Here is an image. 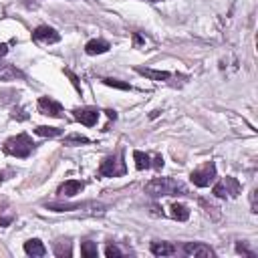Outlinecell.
<instances>
[{"label":"cell","mask_w":258,"mask_h":258,"mask_svg":"<svg viewBox=\"0 0 258 258\" xmlns=\"http://www.w3.org/2000/svg\"><path fill=\"white\" fill-rule=\"evenodd\" d=\"M145 194H149L151 198H163V196H189L187 187L173 179V177H153L147 185H145Z\"/></svg>","instance_id":"cell-1"},{"label":"cell","mask_w":258,"mask_h":258,"mask_svg":"<svg viewBox=\"0 0 258 258\" xmlns=\"http://www.w3.org/2000/svg\"><path fill=\"white\" fill-rule=\"evenodd\" d=\"M32 149H34V143L26 133H18L4 141V153L14 155V157H28Z\"/></svg>","instance_id":"cell-2"},{"label":"cell","mask_w":258,"mask_h":258,"mask_svg":"<svg viewBox=\"0 0 258 258\" xmlns=\"http://www.w3.org/2000/svg\"><path fill=\"white\" fill-rule=\"evenodd\" d=\"M127 171L125 167V161H123V151L119 149L115 155H109L101 161L99 165V175L103 177H117V175H123Z\"/></svg>","instance_id":"cell-3"},{"label":"cell","mask_w":258,"mask_h":258,"mask_svg":"<svg viewBox=\"0 0 258 258\" xmlns=\"http://www.w3.org/2000/svg\"><path fill=\"white\" fill-rule=\"evenodd\" d=\"M189 179H191V183L198 185V187H208V185L214 183V179H216V163H214V161H208V163H204L202 167L194 169L191 175H189Z\"/></svg>","instance_id":"cell-4"},{"label":"cell","mask_w":258,"mask_h":258,"mask_svg":"<svg viewBox=\"0 0 258 258\" xmlns=\"http://www.w3.org/2000/svg\"><path fill=\"white\" fill-rule=\"evenodd\" d=\"M240 194V183L236 177H224L214 185V196L216 198H236Z\"/></svg>","instance_id":"cell-5"},{"label":"cell","mask_w":258,"mask_h":258,"mask_svg":"<svg viewBox=\"0 0 258 258\" xmlns=\"http://www.w3.org/2000/svg\"><path fill=\"white\" fill-rule=\"evenodd\" d=\"M36 107H38V111H40L42 115L56 117V119L62 117V107H60V103L54 101V99H50V97H40L38 103H36Z\"/></svg>","instance_id":"cell-6"},{"label":"cell","mask_w":258,"mask_h":258,"mask_svg":"<svg viewBox=\"0 0 258 258\" xmlns=\"http://www.w3.org/2000/svg\"><path fill=\"white\" fill-rule=\"evenodd\" d=\"M32 38L36 42H42V44H54L60 40V34L52 28V26H38L34 32H32Z\"/></svg>","instance_id":"cell-7"},{"label":"cell","mask_w":258,"mask_h":258,"mask_svg":"<svg viewBox=\"0 0 258 258\" xmlns=\"http://www.w3.org/2000/svg\"><path fill=\"white\" fill-rule=\"evenodd\" d=\"M73 115H75V119H77L79 123H83V125H87V127H93V125L97 123V119H99V111L93 109V107H81V109H75Z\"/></svg>","instance_id":"cell-8"},{"label":"cell","mask_w":258,"mask_h":258,"mask_svg":"<svg viewBox=\"0 0 258 258\" xmlns=\"http://www.w3.org/2000/svg\"><path fill=\"white\" fill-rule=\"evenodd\" d=\"M183 254L185 256H202V258H208V256H214L216 252L206 246L204 242H187L183 244Z\"/></svg>","instance_id":"cell-9"},{"label":"cell","mask_w":258,"mask_h":258,"mask_svg":"<svg viewBox=\"0 0 258 258\" xmlns=\"http://www.w3.org/2000/svg\"><path fill=\"white\" fill-rule=\"evenodd\" d=\"M83 187H85L83 181H79V179H69V181H64V183L58 185L56 194H58L60 198H71V196H75V194H81Z\"/></svg>","instance_id":"cell-10"},{"label":"cell","mask_w":258,"mask_h":258,"mask_svg":"<svg viewBox=\"0 0 258 258\" xmlns=\"http://www.w3.org/2000/svg\"><path fill=\"white\" fill-rule=\"evenodd\" d=\"M91 206H99L95 202H85V204H67V202H50L46 204L48 210L52 212H69V210H85V208H91Z\"/></svg>","instance_id":"cell-11"},{"label":"cell","mask_w":258,"mask_h":258,"mask_svg":"<svg viewBox=\"0 0 258 258\" xmlns=\"http://www.w3.org/2000/svg\"><path fill=\"white\" fill-rule=\"evenodd\" d=\"M111 48V44L107 42V40H103V38H95V40H89L87 44H85V52L87 54H103V52H107Z\"/></svg>","instance_id":"cell-12"},{"label":"cell","mask_w":258,"mask_h":258,"mask_svg":"<svg viewBox=\"0 0 258 258\" xmlns=\"http://www.w3.org/2000/svg\"><path fill=\"white\" fill-rule=\"evenodd\" d=\"M135 71H137L139 75L151 79V81H167V79L171 77L167 71H155V69H143V67H135Z\"/></svg>","instance_id":"cell-13"},{"label":"cell","mask_w":258,"mask_h":258,"mask_svg":"<svg viewBox=\"0 0 258 258\" xmlns=\"http://www.w3.org/2000/svg\"><path fill=\"white\" fill-rule=\"evenodd\" d=\"M24 252L28 254V256H44L46 254V248H44V244L40 242V240H28V242H24Z\"/></svg>","instance_id":"cell-14"},{"label":"cell","mask_w":258,"mask_h":258,"mask_svg":"<svg viewBox=\"0 0 258 258\" xmlns=\"http://www.w3.org/2000/svg\"><path fill=\"white\" fill-rule=\"evenodd\" d=\"M151 254L155 256H171L175 254V246L169 242H151Z\"/></svg>","instance_id":"cell-15"},{"label":"cell","mask_w":258,"mask_h":258,"mask_svg":"<svg viewBox=\"0 0 258 258\" xmlns=\"http://www.w3.org/2000/svg\"><path fill=\"white\" fill-rule=\"evenodd\" d=\"M133 159H135V167H137V169H149V167H151V157H149L145 151L135 149V151H133Z\"/></svg>","instance_id":"cell-16"},{"label":"cell","mask_w":258,"mask_h":258,"mask_svg":"<svg viewBox=\"0 0 258 258\" xmlns=\"http://www.w3.org/2000/svg\"><path fill=\"white\" fill-rule=\"evenodd\" d=\"M171 212V218L173 220H179V222H185L187 218H189V210L183 206V204H171V208H169Z\"/></svg>","instance_id":"cell-17"},{"label":"cell","mask_w":258,"mask_h":258,"mask_svg":"<svg viewBox=\"0 0 258 258\" xmlns=\"http://www.w3.org/2000/svg\"><path fill=\"white\" fill-rule=\"evenodd\" d=\"M34 133L40 135V137H56V135H60V129L58 127H48V125H38L34 129Z\"/></svg>","instance_id":"cell-18"},{"label":"cell","mask_w":258,"mask_h":258,"mask_svg":"<svg viewBox=\"0 0 258 258\" xmlns=\"http://www.w3.org/2000/svg\"><path fill=\"white\" fill-rule=\"evenodd\" d=\"M54 254H56L58 258H62V256H71V254H73V248H71L69 242H56V244H54Z\"/></svg>","instance_id":"cell-19"},{"label":"cell","mask_w":258,"mask_h":258,"mask_svg":"<svg viewBox=\"0 0 258 258\" xmlns=\"http://www.w3.org/2000/svg\"><path fill=\"white\" fill-rule=\"evenodd\" d=\"M81 254L85 258H97V246L93 242H83L81 244Z\"/></svg>","instance_id":"cell-20"},{"label":"cell","mask_w":258,"mask_h":258,"mask_svg":"<svg viewBox=\"0 0 258 258\" xmlns=\"http://www.w3.org/2000/svg\"><path fill=\"white\" fill-rule=\"evenodd\" d=\"M12 220H14V214L8 208H2L0 210V226H10Z\"/></svg>","instance_id":"cell-21"},{"label":"cell","mask_w":258,"mask_h":258,"mask_svg":"<svg viewBox=\"0 0 258 258\" xmlns=\"http://www.w3.org/2000/svg\"><path fill=\"white\" fill-rule=\"evenodd\" d=\"M103 83L109 85V87H115V89H123V91H129L131 89L129 83H123V81H117V79H103Z\"/></svg>","instance_id":"cell-22"},{"label":"cell","mask_w":258,"mask_h":258,"mask_svg":"<svg viewBox=\"0 0 258 258\" xmlns=\"http://www.w3.org/2000/svg\"><path fill=\"white\" fill-rule=\"evenodd\" d=\"M81 143H89V139L85 135H69V137H64V145H81Z\"/></svg>","instance_id":"cell-23"},{"label":"cell","mask_w":258,"mask_h":258,"mask_svg":"<svg viewBox=\"0 0 258 258\" xmlns=\"http://www.w3.org/2000/svg\"><path fill=\"white\" fill-rule=\"evenodd\" d=\"M105 254H107L109 258H113V256H121L123 252H121L117 246H107V248H105Z\"/></svg>","instance_id":"cell-24"},{"label":"cell","mask_w":258,"mask_h":258,"mask_svg":"<svg viewBox=\"0 0 258 258\" xmlns=\"http://www.w3.org/2000/svg\"><path fill=\"white\" fill-rule=\"evenodd\" d=\"M151 165H153L155 169H161V167H163V157H161V155H157V157L151 161Z\"/></svg>","instance_id":"cell-25"},{"label":"cell","mask_w":258,"mask_h":258,"mask_svg":"<svg viewBox=\"0 0 258 258\" xmlns=\"http://www.w3.org/2000/svg\"><path fill=\"white\" fill-rule=\"evenodd\" d=\"M236 250H238L240 254H248V256H254V254H252V252H250V250H248L244 244H236Z\"/></svg>","instance_id":"cell-26"},{"label":"cell","mask_w":258,"mask_h":258,"mask_svg":"<svg viewBox=\"0 0 258 258\" xmlns=\"http://www.w3.org/2000/svg\"><path fill=\"white\" fill-rule=\"evenodd\" d=\"M8 52V44L6 42H0V56H4Z\"/></svg>","instance_id":"cell-27"},{"label":"cell","mask_w":258,"mask_h":258,"mask_svg":"<svg viewBox=\"0 0 258 258\" xmlns=\"http://www.w3.org/2000/svg\"><path fill=\"white\" fill-rule=\"evenodd\" d=\"M105 113H107L111 119H115V117H117V115H115V111H105Z\"/></svg>","instance_id":"cell-28"},{"label":"cell","mask_w":258,"mask_h":258,"mask_svg":"<svg viewBox=\"0 0 258 258\" xmlns=\"http://www.w3.org/2000/svg\"><path fill=\"white\" fill-rule=\"evenodd\" d=\"M149 2H157V0H149Z\"/></svg>","instance_id":"cell-29"},{"label":"cell","mask_w":258,"mask_h":258,"mask_svg":"<svg viewBox=\"0 0 258 258\" xmlns=\"http://www.w3.org/2000/svg\"><path fill=\"white\" fill-rule=\"evenodd\" d=\"M0 67H2V64H0Z\"/></svg>","instance_id":"cell-30"}]
</instances>
